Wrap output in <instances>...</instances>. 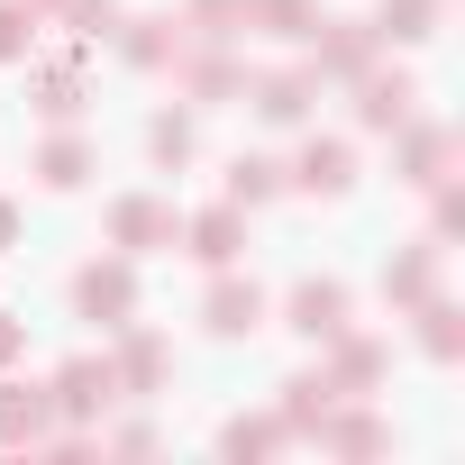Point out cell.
I'll return each mask as SVG.
<instances>
[{
  "mask_svg": "<svg viewBox=\"0 0 465 465\" xmlns=\"http://www.w3.org/2000/svg\"><path fill=\"white\" fill-rule=\"evenodd\" d=\"M46 401H55V420H74V429H83V420H101V411L119 401V374H110V356H74V365L46 383Z\"/></svg>",
  "mask_w": 465,
  "mask_h": 465,
  "instance_id": "obj_1",
  "label": "cell"
},
{
  "mask_svg": "<svg viewBox=\"0 0 465 465\" xmlns=\"http://www.w3.org/2000/svg\"><path fill=\"white\" fill-rule=\"evenodd\" d=\"M74 311L101 320V329H128V311H137V274H128V265H83V274H74Z\"/></svg>",
  "mask_w": 465,
  "mask_h": 465,
  "instance_id": "obj_2",
  "label": "cell"
},
{
  "mask_svg": "<svg viewBox=\"0 0 465 465\" xmlns=\"http://www.w3.org/2000/svg\"><path fill=\"white\" fill-rule=\"evenodd\" d=\"M183 238V219L164 210V201H110V247H128V256H155V247H173Z\"/></svg>",
  "mask_w": 465,
  "mask_h": 465,
  "instance_id": "obj_3",
  "label": "cell"
},
{
  "mask_svg": "<svg viewBox=\"0 0 465 465\" xmlns=\"http://www.w3.org/2000/svg\"><path fill=\"white\" fill-rule=\"evenodd\" d=\"M429 292H438V238H420V247H401V256L383 265V302H392V311H420Z\"/></svg>",
  "mask_w": 465,
  "mask_h": 465,
  "instance_id": "obj_4",
  "label": "cell"
},
{
  "mask_svg": "<svg viewBox=\"0 0 465 465\" xmlns=\"http://www.w3.org/2000/svg\"><path fill=\"white\" fill-rule=\"evenodd\" d=\"M311 92H320V74H311V64H292V74H256V83H247V101H256L274 128H292V119L311 110Z\"/></svg>",
  "mask_w": 465,
  "mask_h": 465,
  "instance_id": "obj_5",
  "label": "cell"
},
{
  "mask_svg": "<svg viewBox=\"0 0 465 465\" xmlns=\"http://www.w3.org/2000/svg\"><path fill=\"white\" fill-rule=\"evenodd\" d=\"M311 438H320L329 456H383V447H392V429H383L374 411H338V401H329V420H320Z\"/></svg>",
  "mask_w": 465,
  "mask_h": 465,
  "instance_id": "obj_6",
  "label": "cell"
},
{
  "mask_svg": "<svg viewBox=\"0 0 465 465\" xmlns=\"http://www.w3.org/2000/svg\"><path fill=\"white\" fill-rule=\"evenodd\" d=\"M183 238H192V256H201V265H238V247H247V219H238V201H228V210H201V219H183Z\"/></svg>",
  "mask_w": 465,
  "mask_h": 465,
  "instance_id": "obj_7",
  "label": "cell"
},
{
  "mask_svg": "<svg viewBox=\"0 0 465 465\" xmlns=\"http://www.w3.org/2000/svg\"><path fill=\"white\" fill-rule=\"evenodd\" d=\"M311 37H320V64H311V74H347V83H356V74L374 64V28H365V19H338V28H311Z\"/></svg>",
  "mask_w": 465,
  "mask_h": 465,
  "instance_id": "obj_8",
  "label": "cell"
},
{
  "mask_svg": "<svg viewBox=\"0 0 465 465\" xmlns=\"http://www.w3.org/2000/svg\"><path fill=\"white\" fill-rule=\"evenodd\" d=\"M46 420H55L46 383H10V392H0V438H10V447H37V438H46Z\"/></svg>",
  "mask_w": 465,
  "mask_h": 465,
  "instance_id": "obj_9",
  "label": "cell"
},
{
  "mask_svg": "<svg viewBox=\"0 0 465 465\" xmlns=\"http://www.w3.org/2000/svg\"><path fill=\"white\" fill-rule=\"evenodd\" d=\"M411 101H420V92H411L401 74H356V119H365V128H401Z\"/></svg>",
  "mask_w": 465,
  "mask_h": 465,
  "instance_id": "obj_10",
  "label": "cell"
},
{
  "mask_svg": "<svg viewBox=\"0 0 465 465\" xmlns=\"http://www.w3.org/2000/svg\"><path fill=\"white\" fill-rule=\"evenodd\" d=\"M292 329L329 347V338L347 329V283H302V292H292Z\"/></svg>",
  "mask_w": 465,
  "mask_h": 465,
  "instance_id": "obj_11",
  "label": "cell"
},
{
  "mask_svg": "<svg viewBox=\"0 0 465 465\" xmlns=\"http://www.w3.org/2000/svg\"><path fill=\"white\" fill-rule=\"evenodd\" d=\"M164 365H173V347H164L155 329H128V347H119V365H110V374H119V392H155V383H164Z\"/></svg>",
  "mask_w": 465,
  "mask_h": 465,
  "instance_id": "obj_12",
  "label": "cell"
},
{
  "mask_svg": "<svg viewBox=\"0 0 465 465\" xmlns=\"http://www.w3.org/2000/svg\"><path fill=\"white\" fill-rule=\"evenodd\" d=\"M329 356H338V365H329V383H338V392H374V383H383V347H374V338L338 329V338H329Z\"/></svg>",
  "mask_w": 465,
  "mask_h": 465,
  "instance_id": "obj_13",
  "label": "cell"
},
{
  "mask_svg": "<svg viewBox=\"0 0 465 465\" xmlns=\"http://www.w3.org/2000/svg\"><path fill=\"white\" fill-rule=\"evenodd\" d=\"M201 320H210L219 338H247V329H265V292H256V283H238V274H228V283L210 292V311H201Z\"/></svg>",
  "mask_w": 465,
  "mask_h": 465,
  "instance_id": "obj_14",
  "label": "cell"
},
{
  "mask_svg": "<svg viewBox=\"0 0 465 465\" xmlns=\"http://www.w3.org/2000/svg\"><path fill=\"white\" fill-rule=\"evenodd\" d=\"M292 183H302V192H347V183H356V155H347L338 137H311L302 164H292Z\"/></svg>",
  "mask_w": 465,
  "mask_h": 465,
  "instance_id": "obj_15",
  "label": "cell"
},
{
  "mask_svg": "<svg viewBox=\"0 0 465 465\" xmlns=\"http://www.w3.org/2000/svg\"><path fill=\"white\" fill-rule=\"evenodd\" d=\"M329 401H338L329 374H292V383H283V438H311V429L329 420Z\"/></svg>",
  "mask_w": 465,
  "mask_h": 465,
  "instance_id": "obj_16",
  "label": "cell"
},
{
  "mask_svg": "<svg viewBox=\"0 0 465 465\" xmlns=\"http://www.w3.org/2000/svg\"><path fill=\"white\" fill-rule=\"evenodd\" d=\"M401 128H411V119H401ZM447 155H456L447 128H411V137H401V183H447Z\"/></svg>",
  "mask_w": 465,
  "mask_h": 465,
  "instance_id": "obj_17",
  "label": "cell"
},
{
  "mask_svg": "<svg viewBox=\"0 0 465 465\" xmlns=\"http://www.w3.org/2000/svg\"><path fill=\"white\" fill-rule=\"evenodd\" d=\"M28 101H37L55 128H74V119H83V74H74V64H46V74L28 83Z\"/></svg>",
  "mask_w": 465,
  "mask_h": 465,
  "instance_id": "obj_18",
  "label": "cell"
},
{
  "mask_svg": "<svg viewBox=\"0 0 465 465\" xmlns=\"http://www.w3.org/2000/svg\"><path fill=\"white\" fill-rule=\"evenodd\" d=\"M420 347H429L438 365H456V356H465V320H456V302H438V292L420 302Z\"/></svg>",
  "mask_w": 465,
  "mask_h": 465,
  "instance_id": "obj_19",
  "label": "cell"
},
{
  "mask_svg": "<svg viewBox=\"0 0 465 465\" xmlns=\"http://www.w3.org/2000/svg\"><path fill=\"white\" fill-rule=\"evenodd\" d=\"M274 192H283V164L274 155H238V164H228V201H238V210H256Z\"/></svg>",
  "mask_w": 465,
  "mask_h": 465,
  "instance_id": "obj_20",
  "label": "cell"
},
{
  "mask_svg": "<svg viewBox=\"0 0 465 465\" xmlns=\"http://www.w3.org/2000/svg\"><path fill=\"white\" fill-rule=\"evenodd\" d=\"M247 28H265V37H311L320 10H311V0H247Z\"/></svg>",
  "mask_w": 465,
  "mask_h": 465,
  "instance_id": "obj_21",
  "label": "cell"
},
{
  "mask_svg": "<svg viewBox=\"0 0 465 465\" xmlns=\"http://www.w3.org/2000/svg\"><path fill=\"white\" fill-rule=\"evenodd\" d=\"M173 55H183V28H173V19H137V28H128V64L155 74V64H173Z\"/></svg>",
  "mask_w": 465,
  "mask_h": 465,
  "instance_id": "obj_22",
  "label": "cell"
},
{
  "mask_svg": "<svg viewBox=\"0 0 465 465\" xmlns=\"http://www.w3.org/2000/svg\"><path fill=\"white\" fill-rule=\"evenodd\" d=\"M83 173H92V146H83V137H55V146L37 155V183H46V192H74Z\"/></svg>",
  "mask_w": 465,
  "mask_h": 465,
  "instance_id": "obj_23",
  "label": "cell"
},
{
  "mask_svg": "<svg viewBox=\"0 0 465 465\" xmlns=\"http://www.w3.org/2000/svg\"><path fill=\"white\" fill-rule=\"evenodd\" d=\"M173 64H183L192 101H228V92H238V64H219V55H173Z\"/></svg>",
  "mask_w": 465,
  "mask_h": 465,
  "instance_id": "obj_24",
  "label": "cell"
},
{
  "mask_svg": "<svg viewBox=\"0 0 465 465\" xmlns=\"http://www.w3.org/2000/svg\"><path fill=\"white\" fill-rule=\"evenodd\" d=\"M429 19H438V0H383L374 37H401V46H420V37H429Z\"/></svg>",
  "mask_w": 465,
  "mask_h": 465,
  "instance_id": "obj_25",
  "label": "cell"
},
{
  "mask_svg": "<svg viewBox=\"0 0 465 465\" xmlns=\"http://www.w3.org/2000/svg\"><path fill=\"white\" fill-rule=\"evenodd\" d=\"M183 19H192V37H210V46H219V37H238V28H247V0H192Z\"/></svg>",
  "mask_w": 465,
  "mask_h": 465,
  "instance_id": "obj_26",
  "label": "cell"
},
{
  "mask_svg": "<svg viewBox=\"0 0 465 465\" xmlns=\"http://www.w3.org/2000/svg\"><path fill=\"white\" fill-rule=\"evenodd\" d=\"M274 438H283V420H228V429H219V447H228V456H265Z\"/></svg>",
  "mask_w": 465,
  "mask_h": 465,
  "instance_id": "obj_27",
  "label": "cell"
},
{
  "mask_svg": "<svg viewBox=\"0 0 465 465\" xmlns=\"http://www.w3.org/2000/svg\"><path fill=\"white\" fill-rule=\"evenodd\" d=\"M146 146H155V164H183V155H192V119H183V110H164V119L146 128Z\"/></svg>",
  "mask_w": 465,
  "mask_h": 465,
  "instance_id": "obj_28",
  "label": "cell"
},
{
  "mask_svg": "<svg viewBox=\"0 0 465 465\" xmlns=\"http://www.w3.org/2000/svg\"><path fill=\"white\" fill-rule=\"evenodd\" d=\"M28 37H37V10L0 0V64H10V55H28Z\"/></svg>",
  "mask_w": 465,
  "mask_h": 465,
  "instance_id": "obj_29",
  "label": "cell"
},
{
  "mask_svg": "<svg viewBox=\"0 0 465 465\" xmlns=\"http://www.w3.org/2000/svg\"><path fill=\"white\" fill-rule=\"evenodd\" d=\"M55 10L83 28V37H110V19H119V0H55Z\"/></svg>",
  "mask_w": 465,
  "mask_h": 465,
  "instance_id": "obj_30",
  "label": "cell"
},
{
  "mask_svg": "<svg viewBox=\"0 0 465 465\" xmlns=\"http://www.w3.org/2000/svg\"><path fill=\"white\" fill-rule=\"evenodd\" d=\"M429 192H438V238H456V228H465V192L456 183H429Z\"/></svg>",
  "mask_w": 465,
  "mask_h": 465,
  "instance_id": "obj_31",
  "label": "cell"
},
{
  "mask_svg": "<svg viewBox=\"0 0 465 465\" xmlns=\"http://www.w3.org/2000/svg\"><path fill=\"white\" fill-rule=\"evenodd\" d=\"M19 347H28V329H19V320H0V365H10Z\"/></svg>",
  "mask_w": 465,
  "mask_h": 465,
  "instance_id": "obj_32",
  "label": "cell"
},
{
  "mask_svg": "<svg viewBox=\"0 0 465 465\" xmlns=\"http://www.w3.org/2000/svg\"><path fill=\"white\" fill-rule=\"evenodd\" d=\"M10 247H19V210L0 201V256H10Z\"/></svg>",
  "mask_w": 465,
  "mask_h": 465,
  "instance_id": "obj_33",
  "label": "cell"
},
{
  "mask_svg": "<svg viewBox=\"0 0 465 465\" xmlns=\"http://www.w3.org/2000/svg\"><path fill=\"white\" fill-rule=\"evenodd\" d=\"M19 10H55V0H19Z\"/></svg>",
  "mask_w": 465,
  "mask_h": 465,
  "instance_id": "obj_34",
  "label": "cell"
}]
</instances>
